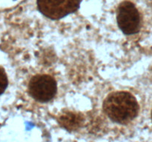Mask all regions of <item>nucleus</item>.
<instances>
[{
	"instance_id": "423d86ee",
	"label": "nucleus",
	"mask_w": 152,
	"mask_h": 142,
	"mask_svg": "<svg viewBox=\"0 0 152 142\" xmlns=\"http://www.w3.org/2000/svg\"><path fill=\"white\" fill-rule=\"evenodd\" d=\"M151 118H152V112H151Z\"/></svg>"
},
{
	"instance_id": "f257e3e1",
	"label": "nucleus",
	"mask_w": 152,
	"mask_h": 142,
	"mask_svg": "<svg viewBox=\"0 0 152 142\" xmlns=\"http://www.w3.org/2000/svg\"><path fill=\"white\" fill-rule=\"evenodd\" d=\"M103 110L114 122L127 124L137 117L139 112V104L132 93L117 91L110 93L105 99Z\"/></svg>"
},
{
	"instance_id": "7ed1b4c3",
	"label": "nucleus",
	"mask_w": 152,
	"mask_h": 142,
	"mask_svg": "<svg viewBox=\"0 0 152 142\" xmlns=\"http://www.w3.org/2000/svg\"><path fill=\"white\" fill-rule=\"evenodd\" d=\"M117 22L120 29L126 35H133L140 29V14L135 4L130 1H123L117 10Z\"/></svg>"
},
{
	"instance_id": "f03ea898",
	"label": "nucleus",
	"mask_w": 152,
	"mask_h": 142,
	"mask_svg": "<svg viewBox=\"0 0 152 142\" xmlns=\"http://www.w3.org/2000/svg\"><path fill=\"white\" fill-rule=\"evenodd\" d=\"M83 0H37L38 10L50 19H60L74 13Z\"/></svg>"
},
{
	"instance_id": "39448f33",
	"label": "nucleus",
	"mask_w": 152,
	"mask_h": 142,
	"mask_svg": "<svg viewBox=\"0 0 152 142\" xmlns=\"http://www.w3.org/2000/svg\"><path fill=\"white\" fill-rule=\"evenodd\" d=\"M8 85V79L5 70L2 67L0 66V95L4 93Z\"/></svg>"
},
{
	"instance_id": "20e7f679",
	"label": "nucleus",
	"mask_w": 152,
	"mask_h": 142,
	"mask_svg": "<svg viewBox=\"0 0 152 142\" xmlns=\"http://www.w3.org/2000/svg\"><path fill=\"white\" fill-rule=\"evenodd\" d=\"M57 90L56 81L49 75L42 74L33 77L28 84L31 97L40 102H47L55 96Z\"/></svg>"
}]
</instances>
